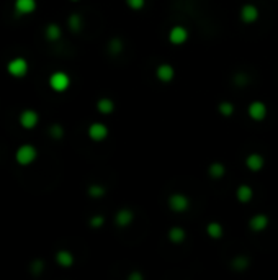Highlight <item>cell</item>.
Segmentation results:
<instances>
[{"mask_svg":"<svg viewBox=\"0 0 278 280\" xmlns=\"http://www.w3.org/2000/svg\"><path fill=\"white\" fill-rule=\"evenodd\" d=\"M48 86L53 92L63 93L70 87V77L69 74H65L63 71H56L49 76L48 79Z\"/></svg>","mask_w":278,"mask_h":280,"instance_id":"obj_3","label":"cell"},{"mask_svg":"<svg viewBox=\"0 0 278 280\" xmlns=\"http://www.w3.org/2000/svg\"><path fill=\"white\" fill-rule=\"evenodd\" d=\"M247 115L254 121H263L268 115V108L262 100H254L247 107Z\"/></svg>","mask_w":278,"mask_h":280,"instance_id":"obj_8","label":"cell"},{"mask_svg":"<svg viewBox=\"0 0 278 280\" xmlns=\"http://www.w3.org/2000/svg\"><path fill=\"white\" fill-rule=\"evenodd\" d=\"M235 198L237 202H241L242 205L249 203L254 198V189L249 184H241L235 189Z\"/></svg>","mask_w":278,"mask_h":280,"instance_id":"obj_15","label":"cell"},{"mask_svg":"<svg viewBox=\"0 0 278 280\" xmlns=\"http://www.w3.org/2000/svg\"><path fill=\"white\" fill-rule=\"evenodd\" d=\"M234 105L231 104V102L228 100H224V102H221V104L218 105V113L221 116H224V118H228V116H233L234 115Z\"/></svg>","mask_w":278,"mask_h":280,"instance_id":"obj_24","label":"cell"},{"mask_svg":"<svg viewBox=\"0 0 278 280\" xmlns=\"http://www.w3.org/2000/svg\"><path fill=\"white\" fill-rule=\"evenodd\" d=\"M167 207L175 213H183L190 208V198L183 194H172L167 198Z\"/></svg>","mask_w":278,"mask_h":280,"instance_id":"obj_5","label":"cell"},{"mask_svg":"<svg viewBox=\"0 0 278 280\" xmlns=\"http://www.w3.org/2000/svg\"><path fill=\"white\" fill-rule=\"evenodd\" d=\"M44 36H46V40L51 41V43H56V41H59L63 38V30H61V26L58 23H49V25L44 28Z\"/></svg>","mask_w":278,"mask_h":280,"instance_id":"obj_17","label":"cell"},{"mask_svg":"<svg viewBox=\"0 0 278 280\" xmlns=\"http://www.w3.org/2000/svg\"><path fill=\"white\" fill-rule=\"evenodd\" d=\"M188 36H190V31H188L187 26L175 25V26H172L171 30H169L167 38H169V41H171V44L182 46V44H185L187 41H188Z\"/></svg>","mask_w":278,"mask_h":280,"instance_id":"obj_4","label":"cell"},{"mask_svg":"<svg viewBox=\"0 0 278 280\" xmlns=\"http://www.w3.org/2000/svg\"><path fill=\"white\" fill-rule=\"evenodd\" d=\"M125 2H126V5H128V8H131V10H134V12L143 10L146 5V0H125Z\"/></svg>","mask_w":278,"mask_h":280,"instance_id":"obj_29","label":"cell"},{"mask_svg":"<svg viewBox=\"0 0 278 280\" xmlns=\"http://www.w3.org/2000/svg\"><path fill=\"white\" fill-rule=\"evenodd\" d=\"M134 221V213L129 208H120L115 213V225L118 228H128Z\"/></svg>","mask_w":278,"mask_h":280,"instance_id":"obj_12","label":"cell"},{"mask_svg":"<svg viewBox=\"0 0 278 280\" xmlns=\"http://www.w3.org/2000/svg\"><path fill=\"white\" fill-rule=\"evenodd\" d=\"M125 48V44H123V40H120V38H113L110 41V44H108V51H110L111 54H120L121 51H123Z\"/></svg>","mask_w":278,"mask_h":280,"instance_id":"obj_25","label":"cell"},{"mask_svg":"<svg viewBox=\"0 0 278 280\" xmlns=\"http://www.w3.org/2000/svg\"><path fill=\"white\" fill-rule=\"evenodd\" d=\"M244 164H246V167L251 172H260L263 169V166H265V157L258 152H251L246 157V162H244Z\"/></svg>","mask_w":278,"mask_h":280,"instance_id":"obj_14","label":"cell"},{"mask_svg":"<svg viewBox=\"0 0 278 280\" xmlns=\"http://www.w3.org/2000/svg\"><path fill=\"white\" fill-rule=\"evenodd\" d=\"M44 270V262L41 259H36L35 262H31V272L38 275V274H41Z\"/></svg>","mask_w":278,"mask_h":280,"instance_id":"obj_30","label":"cell"},{"mask_svg":"<svg viewBox=\"0 0 278 280\" xmlns=\"http://www.w3.org/2000/svg\"><path fill=\"white\" fill-rule=\"evenodd\" d=\"M224 174H226V167L223 162H213V164L208 167V175L214 180L223 179Z\"/></svg>","mask_w":278,"mask_h":280,"instance_id":"obj_21","label":"cell"},{"mask_svg":"<svg viewBox=\"0 0 278 280\" xmlns=\"http://www.w3.org/2000/svg\"><path fill=\"white\" fill-rule=\"evenodd\" d=\"M28 71H30V64H28V61L25 58H20V56L12 58L7 63V72L10 74L12 77H15V79L25 77L28 74Z\"/></svg>","mask_w":278,"mask_h":280,"instance_id":"obj_2","label":"cell"},{"mask_svg":"<svg viewBox=\"0 0 278 280\" xmlns=\"http://www.w3.org/2000/svg\"><path fill=\"white\" fill-rule=\"evenodd\" d=\"M108 134H110V129H108L105 123H100V121H95V123H92L90 127L87 128V136L95 143L105 141Z\"/></svg>","mask_w":278,"mask_h":280,"instance_id":"obj_6","label":"cell"},{"mask_svg":"<svg viewBox=\"0 0 278 280\" xmlns=\"http://www.w3.org/2000/svg\"><path fill=\"white\" fill-rule=\"evenodd\" d=\"M87 194H88V197H92V198H102L103 195L107 194V189L100 184H92V185H88Z\"/></svg>","mask_w":278,"mask_h":280,"instance_id":"obj_23","label":"cell"},{"mask_svg":"<svg viewBox=\"0 0 278 280\" xmlns=\"http://www.w3.org/2000/svg\"><path fill=\"white\" fill-rule=\"evenodd\" d=\"M67 26L72 33H79V31L82 30V17L79 15V13H72L67 20Z\"/></svg>","mask_w":278,"mask_h":280,"instance_id":"obj_22","label":"cell"},{"mask_svg":"<svg viewBox=\"0 0 278 280\" xmlns=\"http://www.w3.org/2000/svg\"><path fill=\"white\" fill-rule=\"evenodd\" d=\"M49 134H51V138H53V139H63V136H64V128L61 127V125L54 123L53 127L49 128Z\"/></svg>","mask_w":278,"mask_h":280,"instance_id":"obj_28","label":"cell"},{"mask_svg":"<svg viewBox=\"0 0 278 280\" xmlns=\"http://www.w3.org/2000/svg\"><path fill=\"white\" fill-rule=\"evenodd\" d=\"M270 225V218L267 216L265 213H257L249 220V228L254 233H263Z\"/></svg>","mask_w":278,"mask_h":280,"instance_id":"obj_11","label":"cell"},{"mask_svg":"<svg viewBox=\"0 0 278 280\" xmlns=\"http://www.w3.org/2000/svg\"><path fill=\"white\" fill-rule=\"evenodd\" d=\"M97 110L102 115H111L115 111V102L108 99V97H102V99L97 100Z\"/></svg>","mask_w":278,"mask_h":280,"instance_id":"obj_19","label":"cell"},{"mask_svg":"<svg viewBox=\"0 0 278 280\" xmlns=\"http://www.w3.org/2000/svg\"><path fill=\"white\" fill-rule=\"evenodd\" d=\"M167 237L172 244H182L187 237V233L182 226H172L171 230L167 231Z\"/></svg>","mask_w":278,"mask_h":280,"instance_id":"obj_18","label":"cell"},{"mask_svg":"<svg viewBox=\"0 0 278 280\" xmlns=\"http://www.w3.org/2000/svg\"><path fill=\"white\" fill-rule=\"evenodd\" d=\"M18 123H20V127L23 129H35L38 127V123H40V115H38L36 110L26 108L18 116Z\"/></svg>","mask_w":278,"mask_h":280,"instance_id":"obj_7","label":"cell"},{"mask_svg":"<svg viewBox=\"0 0 278 280\" xmlns=\"http://www.w3.org/2000/svg\"><path fill=\"white\" fill-rule=\"evenodd\" d=\"M36 7H38L36 0H15V2H13V8H15L17 15L20 17L31 15V13L36 10Z\"/></svg>","mask_w":278,"mask_h":280,"instance_id":"obj_13","label":"cell"},{"mask_svg":"<svg viewBox=\"0 0 278 280\" xmlns=\"http://www.w3.org/2000/svg\"><path fill=\"white\" fill-rule=\"evenodd\" d=\"M249 267V259L247 258H235L234 260H233V269L234 270H239V272H241V270H246Z\"/></svg>","mask_w":278,"mask_h":280,"instance_id":"obj_26","label":"cell"},{"mask_svg":"<svg viewBox=\"0 0 278 280\" xmlns=\"http://www.w3.org/2000/svg\"><path fill=\"white\" fill-rule=\"evenodd\" d=\"M56 262H58V265H61V267H64V269L72 267L74 262H75L74 254L70 253L69 249H59L58 253H56Z\"/></svg>","mask_w":278,"mask_h":280,"instance_id":"obj_16","label":"cell"},{"mask_svg":"<svg viewBox=\"0 0 278 280\" xmlns=\"http://www.w3.org/2000/svg\"><path fill=\"white\" fill-rule=\"evenodd\" d=\"M155 77L159 79L162 84H169L175 79V67L169 63H162L155 67Z\"/></svg>","mask_w":278,"mask_h":280,"instance_id":"obj_10","label":"cell"},{"mask_svg":"<svg viewBox=\"0 0 278 280\" xmlns=\"http://www.w3.org/2000/svg\"><path fill=\"white\" fill-rule=\"evenodd\" d=\"M88 223H90V228H93V230H100L105 225V216L103 215H93Z\"/></svg>","mask_w":278,"mask_h":280,"instance_id":"obj_27","label":"cell"},{"mask_svg":"<svg viewBox=\"0 0 278 280\" xmlns=\"http://www.w3.org/2000/svg\"><path fill=\"white\" fill-rule=\"evenodd\" d=\"M70 2H79V0H70Z\"/></svg>","mask_w":278,"mask_h":280,"instance_id":"obj_31","label":"cell"},{"mask_svg":"<svg viewBox=\"0 0 278 280\" xmlns=\"http://www.w3.org/2000/svg\"><path fill=\"white\" fill-rule=\"evenodd\" d=\"M206 235H208L211 239H221L224 235V230H223V226H221V223L210 221L208 225H206Z\"/></svg>","mask_w":278,"mask_h":280,"instance_id":"obj_20","label":"cell"},{"mask_svg":"<svg viewBox=\"0 0 278 280\" xmlns=\"http://www.w3.org/2000/svg\"><path fill=\"white\" fill-rule=\"evenodd\" d=\"M36 157H38V149L30 143L21 144L15 151V162L21 167L31 166L36 161Z\"/></svg>","mask_w":278,"mask_h":280,"instance_id":"obj_1","label":"cell"},{"mask_svg":"<svg viewBox=\"0 0 278 280\" xmlns=\"http://www.w3.org/2000/svg\"><path fill=\"white\" fill-rule=\"evenodd\" d=\"M239 15H241L242 23H246V25H252V23H256L258 20L260 12H258V7L254 5V3H244V5L241 7Z\"/></svg>","mask_w":278,"mask_h":280,"instance_id":"obj_9","label":"cell"}]
</instances>
